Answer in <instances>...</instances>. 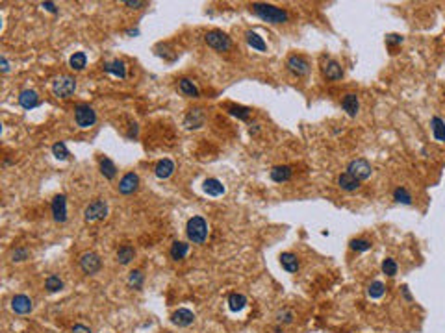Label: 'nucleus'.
Segmentation results:
<instances>
[{
  "instance_id": "obj_47",
  "label": "nucleus",
  "mask_w": 445,
  "mask_h": 333,
  "mask_svg": "<svg viewBox=\"0 0 445 333\" xmlns=\"http://www.w3.org/2000/svg\"><path fill=\"white\" fill-rule=\"evenodd\" d=\"M0 65H2V72H4V74L9 72V63H8V59H6V56L0 58Z\"/></svg>"
},
{
  "instance_id": "obj_10",
  "label": "nucleus",
  "mask_w": 445,
  "mask_h": 333,
  "mask_svg": "<svg viewBox=\"0 0 445 333\" xmlns=\"http://www.w3.org/2000/svg\"><path fill=\"white\" fill-rule=\"evenodd\" d=\"M51 209H52V218L56 222H59V224H63L67 220V198H65V194L54 196Z\"/></svg>"
},
{
  "instance_id": "obj_3",
  "label": "nucleus",
  "mask_w": 445,
  "mask_h": 333,
  "mask_svg": "<svg viewBox=\"0 0 445 333\" xmlns=\"http://www.w3.org/2000/svg\"><path fill=\"white\" fill-rule=\"evenodd\" d=\"M75 122L78 128H91L97 122V111L89 104H78L75 108Z\"/></svg>"
},
{
  "instance_id": "obj_19",
  "label": "nucleus",
  "mask_w": 445,
  "mask_h": 333,
  "mask_svg": "<svg viewBox=\"0 0 445 333\" xmlns=\"http://www.w3.org/2000/svg\"><path fill=\"white\" fill-rule=\"evenodd\" d=\"M338 187L349 192L356 191V189H360V180L354 178L351 172H341V174L338 176Z\"/></svg>"
},
{
  "instance_id": "obj_1",
  "label": "nucleus",
  "mask_w": 445,
  "mask_h": 333,
  "mask_svg": "<svg viewBox=\"0 0 445 333\" xmlns=\"http://www.w3.org/2000/svg\"><path fill=\"white\" fill-rule=\"evenodd\" d=\"M251 11L256 17H260L262 21H265L269 24H284L289 19V13L282 8H277L273 4H265V2H252Z\"/></svg>"
},
{
  "instance_id": "obj_40",
  "label": "nucleus",
  "mask_w": 445,
  "mask_h": 333,
  "mask_svg": "<svg viewBox=\"0 0 445 333\" xmlns=\"http://www.w3.org/2000/svg\"><path fill=\"white\" fill-rule=\"evenodd\" d=\"M52 154H54V158L56 159H67L69 158V150H67V146H65V143L63 141H58V143H54L52 144Z\"/></svg>"
},
{
  "instance_id": "obj_24",
  "label": "nucleus",
  "mask_w": 445,
  "mask_h": 333,
  "mask_svg": "<svg viewBox=\"0 0 445 333\" xmlns=\"http://www.w3.org/2000/svg\"><path fill=\"white\" fill-rule=\"evenodd\" d=\"M430 130L438 143H445V120L442 117L434 115L430 119Z\"/></svg>"
},
{
  "instance_id": "obj_30",
  "label": "nucleus",
  "mask_w": 445,
  "mask_h": 333,
  "mask_svg": "<svg viewBox=\"0 0 445 333\" xmlns=\"http://www.w3.org/2000/svg\"><path fill=\"white\" fill-rule=\"evenodd\" d=\"M135 258V250L130 246V244H123L121 248L117 250V261L121 265H128L132 263V259Z\"/></svg>"
},
{
  "instance_id": "obj_12",
  "label": "nucleus",
  "mask_w": 445,
  "mask_h": 333,
  "mask_svg": "<svg viewBox=\"0 0 445 333\" xmlns=\"http://www.w3.org/2000/svg\"><path fill=\"white\" fill-rule=\"evenodd\" d=\"M137 187H139V176L135 172H126L119 182V192L121 194H132V192L137 191Z\"/></svg>"
},
{
  "instance_id": "obj_48",
  "label": "nucleus",
  "mask_w": 445,
  "mask_h": 333,
  "mask_svg": "<svg viewBox=\"0 0 445 333\" xmlns=\"http://www.w3.org/2000/svg\"><path fill=\"white\" fill-rule=\"evenodd\" d=\"M258 132H260V124H252V128H251V135H256Z\"/></svg>"
},
{
  "instance_id": "obj_18",
  "label": "nucleus",
  "mask_w": 445,
  "mask_h": 333,
  "mask_svg": "<svg viewBox=\"0 0 445 333\" xmlns=\"http://www.w3.org/2000/svg\"><path fill=\"white\" fill-rule=\"evenodd\" d=\"M341 108L349 117H356L358 115V109H360V100L354 93H347L341 100Z\"/></svg>"
},
{
  "instance_id": "obj_43",
  "label": "nucleus",
  "mask_w": 445,
  "mask_h": 333,
  "mask_svg": "<svg viewBox=\"0 0 445 333\" xmlns=\"http://www.w3.org/2000/svg\"><path fill=\"white\" fill-rule=\"evenodd\" d=\"M125 6H128V8H134V9H139V8H145V6H147V2H143V0H125Z\"/></svg>"
},
{
  "instance_id": "obj_34",
  "label": "nucleus",
  "mask_w": 445,
  "mask_h": 333,
  "mask_svg": "<svg viewBox=\"0 0 445 333\" xmlns=\"http://www.w3.org/2000/svg\"><path fill=\"white\" fill-rule=\"evenodd\" d=\"M45 289L49 292H59L63 289V280L56 274H51L45 280Z\"/></svg>"
},
{
  "instance_id": "obj_7",
  "label": "nucleus",
  "mask_w": 445,
  "mask_h": 333,
  "mask_svg": "<svg viewBox=\"0 0 445 333\" xmlns=\"http://www.w3.org/2000/svg\"><path fill=\"white\" fill-rule=\"evenodd\" d=\"M347 172H351L354 178H358L360 182H364V180L371 178V174H373V166H371V163L367 159L358 158V159H353V161L349 163Z\"/></svg>"
},
{
  "instance_id": "obj_16",
  "label": "nucleus",
  "mask_w": 445,
  "mask_h": 333,
  "mask_svg": "<svg viewBox=\"0 0 445 333\" xmlns=\"http://www.w3.org/2000/svg\"><path fill=\"white\" fill-rule=\"evenodd\" d=\"M204 120H206V115H204L202 109H191V111L185 115L184 126L187 130H197V128L204 126Z\"/></svg>"
},
{
  "instance_id": "obj_20",
  "label": "nucleus",
  "mask_w": 445,
  "mask_h": 333,
  "mask_svg": "<svg viewBox=\"0 0 445 333\" xmlns=\"http://www.w3.org/2000/svg\"><path fill=\"white\" fill-rule=\"evenodd\" d=\"M19 104L25 109H34L39 106V95L34 89H25L19 95Z\"/></svg>"
},
{
  "instance_id": "obj_26",
  "label": "nucleus",
  "mask_w": 445,
  "mask_h": 333,
  "mask_svg": "<svg viewBox=\"0 0 445 333\" xmlns=\"http://www.w3.org/2000/svg\"><path fill=\"white\" fill-rule=\"evenodd\" d=\"M187 252H189V244H187V242H182V241H175L171 244V250H169L171 258L175 259V261H182V259L187 256Z\"/></svg>"
},
{
  "instance_id": "obj_23",
  "label": "nucleus",
  "mask_w": 445,
  "mask_h": 333,
  "mask_svg": "<svg viewBox=\"0 0 445 333\" xmlns=\"http://www.w3.org/2000/svg\"><path fill=\"white\" fill-rule=\"evenodd\" d=\"M173 172H175V163L169 158L158 161V165L154 168V174H156V178H160V180H167Z\"/></svg>"
},
{
  "instance_id": "obj_21",
  "label": "nucleus",
  "mask_w": 445,
  "mask_h": 333,
  "mask_svg": "<svg viewBox=\"0 0 445 333\" xmlns=\"http://www.w3.org/2000/svg\"><path fill=\"white\" fill-rule=\"evenodd\" d=\"M102 69H104V72L117 76V78H121V80H125L126 78V65H125V61H121V59L106 61V63L102 65Z\"/></svg>"
},
{
  "instance_id": "obj_32",
  "label": "nucleus",
  "mask_w": 445,
  "mask_h": 333,
  "mask_svg": "<svg viewBox=\"0 0 445 333\" xmlns=\"http://www.w3.org/2000/svg\"><path fill=\"white\" fill-rule=\"evenodd\" d=\"M227 111L232 117H237L239 120H247V119L251 117V109L245 108V106H236V104H228Z\"/></svg>"
},
{
  "instance_id": "obj_2",
  "label": "nucleus",
  "mask_w": 445,
  "mask_h": 333,
  "mask_svg": "<svg viewBox=\"0 0 445 333\" xmlns=\"http://www.w3.org/2000/svg\"><path fill=\"white\" fill-rule=\"evenodd\" d=\"M185 233H187V239L193 244H204L208 239V222L199 215L191 216L185 226Z\"/></svg>"
},
{
  "instance_id": "obj_31",
  "label": "nucleus",
  "mask_w": 445,
  "mask_h": 333,
  "mask_svg": "<svg viewBox=\"0 0 445 333\" xmlns=\"http://www.w3.org/2000/svg\"><path fill=\"white\" fill-rule=\"evenodd\" d=\"M69 65H71L73 71H84L85 65H87V56L84 52H75L71 56V59H69Z\"/></svg>"
},
{
  "instance_id": "obj_39",
  "label": "nucleus",
  "mask_w": 445,
  "mask_h": 333,
  "mask_svg": "<svg viewBox=\"0 0 445 333\" xmlns=\"http://www.w3.org/2000/svg\"><path fill=\"white\" fill-rule=\"evenodd\" d=\"M295 320V313L291 311V309H280L277 313V322L280 326H286V324H291Z\"/></svg>"
},
{
  "instance_id": "obj_22",
  "label": "nucleus",
  "mask_w": 445,
  "mask_h": 333,
  "mask_svg": "<svg viewBox=\"0 0 445 333\" xmlns=\"http://www.w3.org/2000/svg\"><path fill=\"white\" fill-rule=\"evenodd\" d=\"M202 189H204L206 194H210V196H221V194H225V185L219 182L217 178H208V180H204Z\"/></svg>"
},
{
  "instance_id": "obj_28",
  "label": "nucleus",
  "mask_w": 445,
  "mask_h": 333,
  "mask_svg": "<svg viewBox=\"0 0 445 333\" xmlns=\"http://www.w3.org/2000/svg\"><path fill=\"white\" fill-rule=\"evenodd\" d=\"M178 91L182 93L184 96H189V98H197V96H199L197 85H195L191 80H187V78H182V80L178 82Z\"/></svg>"
},
{
  "instance_id": "obj_6",
  "label": "nucleus",
  "mask_w": 445,
  "mask_h": 333,
  "mask_svg": "<svg viewBox=\"0 0 445 333\" xmlns=\"http://www.w3.org/2000/svg\"><path fill=\"white\" fill-rule=\"evenodd\" d=\"M106 215H108V204H106V200H93L91 204L84 209V218L87 222L102 220Z\"/></svg>"
},
{
  "instance_id": "obj_42",
  "label": "nucleus",
  "mask_w": 445,
  "mask_h": 333,
  "mask_svg": "<svg viewBox=\"0 0 445 333\" xmlns=\"http://www.w3.org/2000/svg\"><path fill=\"white\" fill-rule=\"evenodd\" d=\"M404 39L403 35H399V33H388L386 35V45L388 47H395V45H401Z\"/></svg>"
},
{
  "instance_id": "obj_49",
  "label": "nucleus",
  "mask_w": 445,
  "mask_h": 333,
  "mask_svg": "<svg viewBox=\"0 0 445 333\" xmlns=\"http://www.w3.org/2000/svg\"><path fill=\"white\" fill-rule=\"evenodd\" d=\"M126 33H128V35H137V30H128Z\"/></svg>"
},
{
  "instance_id": "obj_17",
  "label": "nucleus",
  "mask_w": 445,
  "mask_h": 333,
  "mask_svg": "<svg viewBox=\"0 0 445 333\" xmlns=\"http://www.w3.org/2000/svg\"><path fill=\"white\" fill-rule=\"evenodd\" d=\"M280 265H282V268H284L286 272H289V274L299 272V268H301L299 258H297L295 254H291V252H282V254H280Z\"/></svg>"
},
{
  "instance_id": "obj_5",
  "label": "nucleus",
  "mask_w": 445,
  "mask_h": 333,
  "mask_svg": "<svg viewBox=\"0 0 445 333\" xmlns=\"http://www.w3.org/2000/svg\"><path fill=\"white\" fill-rule=\"evenodd\" d=\"M76 91V80L73 76H61L56 82L52 83V93L58 98H69L73 96Z\"/></svg>"
},
{
  "instance_id": "obj_14",
  "label": "nucleus",
  "mask_w": 445,
  "mask_h": 333,
  "mask_svg": "<svg viewBox=\"0 0 445 333\" xmlns=\"http://www.w3.org/2000/svg\"><path fill=\"white\" fill-rule=\"evenodd\" d=\"M171 320H173V324L180 326V328H187V326H191L195 322V315H193V311H189V309H185V308H180L173 313Z\"/></svg>"
},
{
  "instance_id": "obj_15",
  "label": "nucleus",
  "mask_w": 445,
  "mask_h": 333,
  "mask_svg": "<svg viewBox=\"0 0 445 333\" xmlns=\"http://www.w3.org/2000/svg\"><path fill=\"white\" fill-rule=\"evenodd\" d=\"M269 176H271V180L277 183H286L291 180V176H293V168L289 165H277L271 168V172H269Z\"/></svg>"
},
{
  "instance_id": "obj_9",
  "label": "nucleus",
  "mask_w": 445,
  "mask_h": 333,
  "mask_svg": "<svg viewBox=\"0 0 445 333\" xmlns=\"http://www.w3.org/2000/svg\"><path fill=\"white\" fill-rule=\"evenodd\" d=\"M286 67H288V71H289L293 76H297V78L306 76L310 72V63H308V59L304 58V56H297V54H293V56L288 58Z\"/></svg>"
},
{
  "instance_id": "obj_46",
  "label": "nucleus",
  "mask_w": 445,
  "mask_h": 333,
  "mask_svg": "<svg viewBox=\"0 0 445 333\" xmlns=\"http://www.w3.org/2000/svg\"><path fill=\"white\" fill-rule=\"evenodd\" d=\"M401 294H403V298L406 300V302H412V294H410V291H408V287H406V285L401 287Z\"/></svg>"
},
{
  "instance_id": "obj_41",
  "label": "nucleus",
  "mask_w": 445,
  "mask_h": 333,
  "mask_svg": "<svg viewBox=\"0 0 445 333\" xmlns=\"http://www.w3.org/2000/svg\"><path fill=\"white\" fill-rule=\"evenodd\" d=\"M30 258V252L26 248H23V246H19V248L11 250V261L13 263H21V261H26V259Z\"/></svg>"
},
{
  "instance_id": "obj_11",
  "label": "nucleus",
  "mask_w": 445,
  "mask_h": 333,
  "mask_svg": "<svg viewBox=\"0 0 445 333\" xmlns=\"http://www.w3.org/2000/svg\"><path fill=\"white\" fill-rule=\"evenodd\" d=\"M11 309L17 315H28V313H32L34 304H32V300L28 298L26 294H15L11 298Z\"/></svg>"
},
{
  "instance_id": "obj_27",
  "label": "nucleus",
  "mask_w": 445,
  "mask_h": 333,
  "mask_svg": "<svg viewBox=\"0 0 445 333\" xmlns=\"http://www.w3.org/2000/svg\"><path fill=\"white\" fill-rule=\"evenodd\" d=\"M228 308H230V311H234V313H239V311H243L247 308V298H245L241 292H232L228 296Z\"/></svg>"
},
{
  "instance_id": "obj_35",
  "label": "nucleus",
  "mask_w": 445,
  "mask_h": 333,
  "mask_svg": "<svg viewBox=\"0 0 445 333\" xmlns=\"http://www.w3.org/2000/svg\"><path fill=\"white\" fill-rule=\"evenodd\" d=\"M393 200L399 202V204H404V206H410L412 204V194L406 187H397L393 191Z\"/></svg>"
},
{
  "instance_id": "obj_13",
  "label": "nucleus",
  "mask_w": 445,
  "mask_h": 333,
  "mask_svg": "<svg viewBox=\"0 0 445 333\" xmlns=\"http://www.w3.org/2000/svg\"><path fill=\"white\" fill-rule=\"evenodd\" d=\"M323 74L330 82H338L343 78V67L338 63L336 59H327V63L323 65Z\"/></svg>"
},
{
  "instance_id": "obj_25",
  "label": "nucleus",
  "mask_w": 445,
  "mask_h": 333,
  "mask_svg": "<svg viewBox=\"0 0 445 333\" xmlns=\"http://www.w3.org/2000/svg\"><path fill=\"white\" fill-rule=\"evenodd\" d=\"M245 39H247V45H249L251 48L258 50V52H265V50H267V45L263 41V37H260L258 33L252 32V30L245 32Z\"/></svg>"
},
{
  "instance_id": "obj_37",
  "label": "nucleus",
  "mask_w": 445,
  "mask_h": 333,
  "mask_svg": "<svg viewBox=\"0 0 445 333\" xmlns=\"http://www.w3.org/2000/svg\"><path fill=\"white\" fill-rule=\"evenodd\" d=\"M349 246L354 252H367V250H371L373 242L369 239H366V237H358V239H353V241L349 242Z\"/></svg>"
},
{
  "instance_id": "obj_8",
  "label": "nucleus",
  "mask_w": 445,
  "mask_h": 333,
  "mask_svg": "<svg viewBox=\"0 0 445 333\" xmlns=\"http://www.w3.org/2000/svg\"><path fill=\"white\" fill-rule=\"evenodd\" d=\"M101 266H102V261H101V256H99V254H95V252H85V254L80 256V268H82L84 274H87V276L97 274V272L101 270Z\"/></svg>"
},
{
  "instance_id": "obj_38",
  "label": "nucleus",
  "mask_w": 445,
  "mask_h": 333,
  "mask_svg": "<svg viewBox=\"0 0 445 333\" xmlns=\"http://www.w3.org/2000/svg\"><path fill=\"white\" fill-rule=\"evenodd\" d=\"M143 282H145V274H143L141 270H132L130 274H128V285L132 287V289H141L143 287Z\"/></svg>"
},
{
  "instance_id": "obj_45",
  "label": "nucleus",
  "mask_w": 445,
  "mask_h": 333,
  "mask_svg": "<svg viewBox=\"0 0 445 333\" xmlns=\"http://www.w3.org/2000/svg\"><path fill=\"white\" fill-rule=\"evenodd\" d=\"M41 6L47 9V11H51V13H58V8H56V4H54V2H43Z\"/></svg>"
},
{
  "instance_id": "obj_33",
  "label": "nucleus",
  "mask_w": 445,
  "mask_h": 333,
  "mask_svg": "<svg viewBox=\"0 0 445 333\" xmlns=\"http://www.w3.org/2000/svg\"><path fill=\"white\" fill-rule=\"evenodd\" d=\"M384 292H386V285L382 282H378V280H375V282H371V285L367 287V294H369V298L373 300H378L384 296Z\"/></svg>"
},
{
  "instance_id": "obj_44",
  "label": "nucleus",
  "mask_w": 445,
  "mask_h": 333,
  "mask_svg": "<svg viewBox=\"0 0 445 333\" xmlns=\"http://www.w3.org/2000/svg\"><path fill=\"white\" fill-rule=\"evenodd\" d=\"M73 333H91V330L85 324H75L73 326Z\"/></svg>"
},
{
  "instance_id": "obj_36",
  "label": "nucleus",
  "mask_w": 445,
  "mask_h": 333,
  "mask_svg": "<svg viewBox=\"0 0 445 333\" xmlns=\"http://www.w3.org/2000/svg\"><path fill=\"white\" fill-rule=\"evenodd\" d=\"M382 272L388 276V278H395L397 272H399V265L393 258H386L382 261Z\"/></svg>"
},
{
  "instance_id": "obj_4",
  "label": "nucleus",
  "mask_w": 445,
  "mask_h": 333,
  "mask_svg": "<svg viewBox=\"0 0 445 333\" xmlns=\"http://www.w3.org/2000/svg\"><path fill=\"white\" fill-rule=\"evenodd\" d=\"M204 41H206V45L210 48L217 50V52H227L232 47L230 37L225 32H221V30H211V32H208L204 35Z\"/></svg>"
},
{
  "instance_id": "obj_29",
  "label": "nucleus",
  "mask_w": 445,
  "mask_h": 333,
  "mask_svg": "<svg viewBox=\"0 0 445 333\" xmlns=\"http://www.w3.org/2000/svg\"><path fill=\"white\" fill-rule=\"evenodd\" d=\"M99 166H101L102 176H104V178H108V180H113L115 174H117V166H115V163H113L109 158H101Z\"/></svg>"
}]
</instances>
